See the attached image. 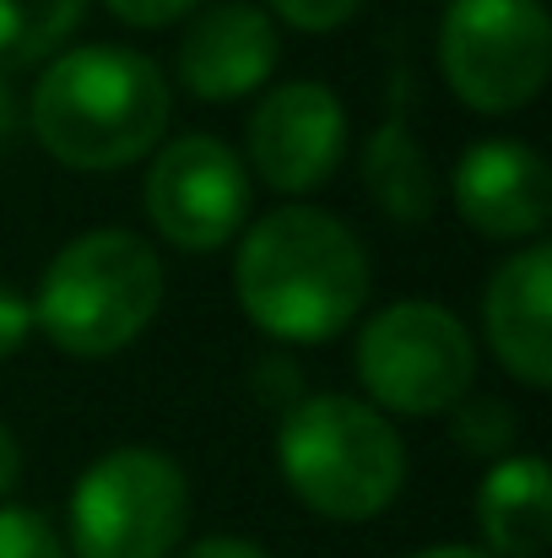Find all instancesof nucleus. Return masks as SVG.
Segmentation results:
<instances>
[{"label": "nucleus", "mask_w": 552, "mask_h": 558, "mask_svg": "<svg viewBox=\"0 0 552 558\" xmlns=\"http://www.w3.org/2000/svg\"><path fill=\"white\" fill-rule=\"evenodd\" d=\"M233 293L244 320L271 342H336L368 304L364 239L320 206H282L244 228L233 255Z\"/></svg>", "instance_id": "nucleus-1"}, {"label": "nucleus", "mask_w": 552, "mask_h": 558, "mask_svg": "<svg viewBox=\"0 0 552 558\" xmlns=\"http://www.w3.org/2000/svg\"><path fill=\"white\" fill-rule=\"evenodd\" d=\"M174 98L142 49L87 44L49 60L33 87L38 147L82 174H114L163 147Z\"/></svg>", "instance_id": "nucleus-2"}, {"label": "nucleus", "mask_w": 552, "mask_h": 558, "mask_svg": "<svg viewBox=\"0 0 552 558\" xmlns=\"http://www.w3.org/2000/svg\"><path fill=\"white\" fill-rule=\"evenodd\" d=\"M277 466L304 510L358 526L395 505L406 445L358 396H298L277 423Z\"/></svg>", "instance_id": "nucleus-3"}, {"label": "nucleus", "mask_w": 552, "mask_h": 558, "mask_svg": "<svg viewBox=\"0 0 552 558\" xmlns=\"http://www.w3.org/2000/svg\"><path fill=\"white\" fill-rule=\"evenodd\" d=\"M163 310V260L131 228H93L71 239L33 299V326L65 359L125 353Z\"/></svg>", "instance_id": "nucleus-4"}, {"label": "nucleus", "mask_w": 552, "mask_h": 558, "mask_svg": "<svg viewBox=\"0 0 552 558\" xmlns=\"http://www.w3.org/2000/svg\"><path fill=\"white\" fill-rule=\"evenodd\" d=\"M189 526V477L174 456L120 445L98 456L65 505V554L76 558H174Z\"/></svg>", "instance_id": "nucleus-5"}, {"label": "nucleus", "mask_w": 552, "mask_h": 558, "mask_svg": "<svg viewBox=\"0 0 552 558\" xmlns=\"http://www.w3.org/2000/svg\"><path fill=\"white\" fill-rule=\"evenodd\" d=\"M358 379L373 396V412L439 417L471 396L477 342L466 320H455L433 299L384 304L358 337Z\"/></svg>", "instance_id": "nucleus-6"}, {"label": "nucleus", "mask_w": 552, "mask_h": 558, "mask_svg": "<svg viewBox=\"0 0 552 558\" xmlns=\"http://www.w3.org/2000/svg\"><path fill=\"white\" fill-rule=\"evenodd\" d=\"M439 71L477 114L537 104L552 71V22L542 0H450L439 22Z\"/></svg>", "instance_id": "nucleus-7"}, {"label": "nucleus", "mask_w": 552, "mask_h": 558, "mask_svg": "<svg viewBox=\"0 0 552 558\" xmlns=\"http://www.w3.org/2000/svg\"><path fill=\"white\" fill-rule=\"evenodd\" d=\"M142 201H147L152 228L169 244H180L189 255H206V250H222L228 239L244 233L255 195H249L244 158L228 142L180 136V142L158 147Z\"/></svg>", "instance_id": "nucleus-8"}, {"label": "nucleus", "mask_w": 552, "mask_h": 558, "mask_svg": "<svg viewBox=\"0 0 552 558\" xmlns=\"http://www.w3.org/2000/svg\"><path fill=\"white\" fill-rule=\"evenodd\" d=\"M347 153V109L326 82H282L249 114V169L277 195L331 185Z\"/></svg>", "instance_id": "nucleus-9"}, {"label": "nucleus", "mask_w": 552, "mask_h": 558, "mask_svg": "<svg viewBox=\"0 0 552 558\" xmlns=\"http://www.w3.org/2000/svg\"><path fill=\"white\" fill-rule=\"evenodd\" d=\"M277 60V22L249 0H222L189 16L180 44V82L200 104H238L271 82Z\"/></svg>", "instance_id": "nucleus-10"}, {"label": "nucleus", "mask_w": 552, "mask_h": 558, "mask_svg": "<svg viewBox=\"0 0 552 558\" xmlns=\"http://www.w3.org/2000/svg\"><path fill=\"white\" fill-rule=\"evenodd\" d=\"M450 190L461 217L488 239H542L552 217L548 163L520 142H477L461 153Z\"/></svg>", "instance_id": "nucleus-11"}, {"label": "nucleus", "mask_w": 552, "mask_h": 558, "mask_svg": "<svg viewBox=\"0 0 552 558\" xmlns=\"http://www.w3.org/2000/svg\"><path fill=\"white\" fill-rule=\"evenodd\" d=\"M482 331L499 359L526 390L552 385V244H526L510 255L482 299Z\"/></svg>", "instance_id": "nucleus-12"}, {"label": "nucleus", "mask_w": 552, "mask_h": 558, "mask_svg": "<svg viewBox=\"0 0 552 558\" xmlns=\"http://www.w3.org/2000/svg\"><path fill=\"white\" fill-rule=\"evenodd\" d=\"M488 558H542L552 543V472L542 456H504L477 488Z\"/></svg>", "instance_id": "nucleus-13"}, {"label": "nucleus", "mask_w": 552, "mask_h": 558, "mask_svg": "<svg viewBox=\"0 0 552 558\" xmlns=\"http://www.w3.org/2000/svg\"><path fill=\"white\" fill-rule=\"evenodd\" d=\"M364 190L368 201L390 217V222H428L433 206H439V174L428 163V153L412 142L406 131V114H401V98L390 109V120L368 136L364 147Z\"/></svg>", "instance_id": "nucleus-14"}, {"label": "nucleus", "mask_w": 552, "mask_h": 558, "mask_svg": "<svg viewBox=\"0 0 552 558\" xmlns=\"http://www.w3.org/2000/svg\"><path fill=\"white\" fill-rule=\"evenodd\" d=\"M87 0H0V71H27L65 49V38L82 27Z\"/></svg>", "instance_id": "nucleus-15"}, {"label": "nucleus", "mask_w": 552, "mask_h": 558, "mask_svg": "<svg viewBox=\"0 0 552 558\" xmlns=\"http://www.w3.org/2000/svg\"><path fill=\"white\" fill-rule=\"evenodd\" d=\"M450 434L466 456H488V461H504L515 434H520V417L499 401V396H466L450 407Z\"/></svg>", "instance_id": "nucleus-16"}, {"label": "nucleus", "mask_w": 552, "mask_h": 558, "mask_svg": "<svg viewBox=\"0 0 552 558\" xmlns=\"http://www.w3.org/2000/svg\"><path fill=\"white\" fill-rule=\"evenodd\" d=\"M0 558H71V554H65L60 532L49 526V515L5 505L0 510Z\"/></svg>", "instance_id": "nucleus-17"}, {"label": "nucleus", "mask_w": 552, "mask_h": 558, "mask_svg": "<svg viewBox=\"0 0 552 558\" xmlns=\"http://www.w3.org/2000/svg\"><path fill=\"white\" fill-rule=\"evenodd\" d=\"M266 5L298 33H331L364 11V0H266Z\"/></svg>", "instance_id": "nucleus-18"}, {"label": "nucleus", "mask_w": 552, "mask_h": 558, "mask_svg": "<svg viewBox=\"0 0 552 558\" xmlns=\"http://www.w3.org/2000/svg\"><path fill=\"white\" fill-rule=\"evenodd\" d=\"M103 5H109V16H120L125 27H169V22L189 16L200 0H103Z\"/></svg>", "instance_id": "nucleus-19"}, {"label": "nucleus", "mask_w": 552, "mask_h": 558, "mask_svg": "<svg viewBox=\"0 0 552 558\" xmlns=\"http://www.w3.org/2000/svg\"><path fill=\"white\" fill-rule=\"evenodd\" d=\"M27 337H33V304L0 282V359H11Z\"/></svg>", "instance_id": "nucleus-20"}, {"label": "nucleus", "mask_w": 552, "mask_h": 558, "mask_svg": "<svg viewBox=\"0 0 552 558\" xmlns=\"http://www.w3.org/2000/svg\"><path fill=\"white\" fill-rule=\"evenodd\" d=\"M298 385H304V374L293 369L287 359H266L260 369H255V390H260V401H271V407H293L298 401Z\"/></svg>", "instance_id": "nucleus-21"}, {"label": "nucleus", "mask_w": 552, "mask_h": 558, "mask_svg": "<svg viewBox=\"0 0 552 558\" xmlns=\"http://www.w3.org/2000/svg\"><path fill=\"white\" fill-rule=\"evenodd\" d=\"M180 558H271V554L260 543H249V537H200Z\"/></svg>", "instance_id": "nucleus-22"}, {"label": "nucleus", "mask_w": 552, "mask_h": 558, "mask_svg": "<svg viewBox=\"0 0 552 558\" xmlns=\"http://www.w3.org/2000/svg\"><path fill=\"white\" fill-rule=\"evenodd\" d=\"M16 483H22V445H16V434L0 423V499H5Z\"/></svg>", "instance_id": "nucleus-23"}, {"label": "nucleus", "mask_w": 552, "mask_h": 558, "mask_svg": "<svg viewBox=\"0 0 552 558\" xmlns=\"http://www.w3.org/2000/svg\"><path fill=\"white\" fill-rule=\"evenodd\" d=\"M16 131V93H11V76L0 71V142Z\"/></svg>", "instance_id": "nucleus-24"}, {"label": "nucleus", "mask_w": 552, "mask_h": 558, "mask_svg": "<svg viewBox=\"0 0 552 558\" xmlns=\"http://www.w3.org/2000/svg\"><path fill=\"white\" fill-rule=\"evenodd\" d=\"M406 558H488V554L466 548V543H439V548H422V554H406Z\"/></svg>", "instance_id": "nucleus-25"}]
</instances>
